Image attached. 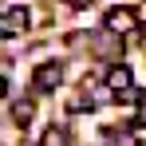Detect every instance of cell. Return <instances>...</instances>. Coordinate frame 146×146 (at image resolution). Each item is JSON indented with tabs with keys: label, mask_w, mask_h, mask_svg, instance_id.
<instances>
[{
	"label": "cell",
	"mask_w": 146,
	"mask_h": 146,
	"mask_svg": "<svg viewBox=\"0 0 146 146\" xmlns=\"http://www.w3.org/2000/svg\"><path fill=\"white\" fill-rule=\"evenodd\" d=\"M103 28H107L111 36H130V32L138 28V16H134V8L119 4V8H107V16H103Z\"/></svg>",
	"instance_id": "cell-1"
},
{
	"label": "cell",
	"mask_w": 146,
	"mask_h": 146,
	"mask_svg": "<svg viewBox=\"0 0 146 146\" xmlns=\"http://www.w3.org/2000/svg\"><path fill=\"white\" fill-rule=\"evenodd\" d=\"M28 24H32V12L24 4H12L4 16H0V36H24Z\"/></svg>",
	"instance_id": "cell-2"
},
{
	"label": "cell",
	"mask_w": 146,
	"mask_h": 146,
	"mask_svg": "<svg viewBox=\"0 0 146 146\" xmlns=\"http://www.w3.org/2000/svg\"><path fill=\"white\" fill-rule=\"evenodd\" d=\"M103 87H107L111 95H122V91L134 87V71H130L126 63H111V67L103 71Z\"/></svg>",
	"instance_id": "cell-3"
},
{
	"label": "cell",
	"mask_w": 146,
	"mask_h": 146,
	"mask_svg": "<svg viewBox=\"0 0 146 146\" xmlns=\"http://www.w3.org/2000/svg\"><path fill=\"white\" fill-rule=\"evenodd\" d=\"M59 83H63V67H59V63H44V67H36V71H32V87H36L40 95L55 91Z\"/></svg>",
	"instance_id": "cell-4"
},
{
	"label": "cell",
	"mask_w": 146,
	"mask_h": 146,
	"mask_svg": "<svg viewBox=\"0 0 146 146\" xmlns=\"http://www.w3.org/2000/svg\"><path fill=\"white\" fill-rule=\"evenodd\" d=\"M32 119H36V99H16L12 103V122L16 126H32Z\"/></svg>",
	"instance_id": "cell-5"
},
{
	"label": "cell",
	"mask_w": 146,
	"mask_h": 146,
	"mask_svg": "<svg viewBox=\"0 0 146 146\" xmlns=\"http://www.w3.org/2000/svg\"><path fill=\"white\" fill-rule=\"evenodd\" d=\"M67 142H71V134L63 126H44L40 130V146H67Z\"/></svg>",
	"instance_id": "cell-6"
},
{
	"label": "cell",
	"mask_w": 146,
	"mask_h": 146,
	"mask_svg": "<svg viewBox=\"0 0 146 146\" xmlns=\"http://www.w3.org/2000/svg\"><path fill=\"white\" fill-rule=\"evenodd\" d=\"M91 107H95V103L83 99V95H71V99H67V115H87Z\"/></svg>",
	"instance_id": "cell-7"
},
{
	"label": "cell",
	"mask_w": 146,
	"mask_h": 146,
	"mask_svg": "<svg viewBox=\"0 0 146 146\" xmlns=\"http://www.w3.org/2000/svg\"><path fill=\"white\" fill-rule=\"evenodd\" d=\"M8 95V79H4V75H0V99Z\"/></svg>",
	"instance_id": "cell-8"
},
{
	"label": "cell",
	"mask_w": 146,
	"mask_h": 146,
	"mask_svg": "<svg viewBox=\"0 0 146 146\" xmlns=\"http://www.w3.org/2000/svg\"><path fill=\"white\" fill-rule=\"evenodd\" d=\"M138 103H142V107H146V91H142V95H138Z\"/></svg>",
	"instance_id": "cell-9"
}]
</instances>
